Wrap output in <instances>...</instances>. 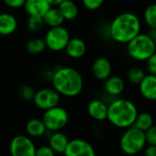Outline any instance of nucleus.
Returning <instances> with one entry per match:
<instances>
[{"label": "nucleus", "instance_id": "1", "mask_svg": "<svg viewBox=\"0 0 156 156\" xmlns=\"http://www.w3.org/2000/svg\"><path fill=\"white\" fill-rule=\"evenodd\" d=\"M140 18L132 12L118 15L110 24V37L117 43L127 44L141 33Z\"/></svg>", "mask_w": 156, "mask_h": 156}, {"label": "nucleus", "instance_id": "2", "mask_svg": "<svg viewBox=\"0 0 156 156\" xmlns=\"http://www.w3.org/2000/svg\"><path fill=\"white\" fill-rule=\"evenodd\" d=\"M52 88L65 97H76L83 89V78L75 69L61 67L54 71L51 76Z\"/></svg>", "mask_w": 156, "mask_h": 156}, {"label": "nucleus", "instance_id": "3", "mask_svg": "<svg viewBox=\"0 0 156 156\" xmlns=\"http://www.w3.org/2000/svg\"><path fill=\"white\" fill-rule=\"evenodd\" d=\"M138 113V109L132 101L115 99L108 104L107 120L113 126L126 130L133 126Z\"/></svg>", "mask_w": 156, "mask_h": 156}, {"label": "nucleus", "instance_id": "4", "mask_svg": "<svg viewBox=\"0 0 156 156\" xmlns=\"http://www.w3.org/2000/svg\"><path fill=\"white\" fill-rule=\"evenodd\" d=\"M155 52V43L147 33H140L127 43V53L136 61H147Z\"/></svg>", "mask_w": 156, "mask_h": 156}, {"label": "nucleus", "instance_id": "5", "mask_svg": "<svg viewBox=\"0 0 156 156\" xmlns=\"http://www.w3.org/2000/svg\"><path fill=\"white\" fill-rule=\"evenodd\" d=\"M145 133L135 128L130 127L125 130L120 139L121 150L127 155H136L146 146Z\"/></svg>", "mask_w": 156, "mask_h": 156}, {"label": "nucleus", "instance_id": "6", "mask_svg": "<svg viewBox=\"0 0 156 156\" xmlns=\"http://www.w3.org/2000/svg\"><path fill=\"white\" fill-rule=\"evenodd\" d=\"M69 120L68 112L59 106H56L44 112L42 121L48 132L55 133L61 131Z\"/></svg>", "mask_w": 156, "mask_h": 156}, {"label": "nucleus", "instance_id": "7", "mask_svg": "<svg viewBox=\"0 0 156 156\" xmlns=\"http://www.w3.org/2000/svg\"><path fill=\"white\" fill-rule=\"evenodd\" d=\"M70 39L68 29L62 26L49 28L45 36L44 41L47 48L54 52L65 50Z\"/></svg>", "mask_w": 156, "mask_h": 156}, {"label": "nucleus", "instance_id": "8", "mask_svg": "<svg viewBox=\"0 0 156 156\" xmlns=\"http://www.w3.org/2000/svg\"><path fill=\"white\" fill-rule=\"evenodd\" d=\"M36 145L27 135L15 136L9 144L11 156H36Z\"/></svg>", "mask_w": 156, "mask_h": 156}, {"label": "nucleus", "instance_id": "9", "mask_svg": "<svg viewBox=\"0 0 156 156\" xmlns=\"http://www.w3.org/2000/svg\"><path fill=\"white\" fill-rule=\"evenodd\" d=\"M33 101L38 109L45 112L58 106L60 95L53 88H43L36 91Z\"/></svg>", "mask_w": 156, "mask_h": 156}, {"label": "nucleus", "instance_id": "10", "mask_svg": "<svg viewBox=\"0 0 156 156\" xmlns=\"http://www.w3.org/2000/svg\"><path fill=\"white\" fill-rule=\"evenodd\" d=\"M65 156H96L93 146L83 139L69 140L63 154Z\"/></svg>", "mask_w": 156, "mask_h": 156}, {"label": "nucleus", "instance_id": "11", "mask_svg": "<svg viewBox=\"0 0 156 156\" xmlns=\"http://www.w3.org/2000/svg\"><path fill=\"white\" fill-rule=\"evenodd\" d=\"M112 65L105 57H100L96 58L91 67L92 75L99 80H106L112 76Z\"/></svg>", "mask_w": 156, "mask_h": 156}, {"label": "nucleus", "instance_id": "12", "mask_svg": "<svg viewBox=\"0 0 156 156\" xmlns=\"http://www.w3.org/2000/svg\"><path fill=\"white\" fill-rule=\"evenodd\" d=\"M139 86V91L143 98L149 101H156V76L146 74Z\"/></svg>", "mask_w": 156, "mask_h": 156}, {"label": "nucleus", "instance_id": "13", "mask_svg": "<svg viewBox=\"0 0 156 156\" xmlns=\"http://www.w3.org/2000/svg\"><path fill=\"white\" fill-rule=\"evenodd\" d=\"M88 113L97 122H104L108 116V104L101 100H93L88 105Z\"/></svg>", "mask_w": 156, "mask_h": 156}, {"label": "nucleus", "instance_id": "14", "mask_svg": "<svg viewBox=\"0 0 156 156\" xmlns=\"http://www.w3.org/2000/svg\"><path fill=\"white\" fill-rule=\"evenodd\" d=\"M65 51L69 58L73 59H79L86 54L87 45L83 39L80 37H73L69 39Z\"/></svg>", "mask_w": 156, "mask_h": 156}, {"label": "nucleus", "instance_id": "15", "mask_svg": "<svg viewBox=\"0 0 156 156\" xmlns=\"http://www.w3.org/2000/svg\"><path fill=\"white\" fill-rule=\"evenodd\" d=\"M51 7L47 0H26L24 9L29 16H42Z\"/></svg>", "mask_w": 156, "mask_h": 156}, {"label": "nucleus", "instance_id": "16", "mask_svg": "<svg viewBox=\"0 0 156 156\" xmlns=\"http://www.w3.org/2000/svg\"><path fill=\"white\" fill-rule=\"evenodd\" d=\"M125 89V82L119 76H111L104 80V90L106 93L112 97L120 96Z\"/></svg>", "mask_w": 156, "mask_h": 156}, {"label": "nucleus", "instance_id": "17", "mask_svg": "<svg viewBox=\"0 0 156 156\" xmlns=\"http://www.w3.org/2000/svg\"><path fill=\"white\" fill-rule=\"evenodd\" d=\"M69 142L68 136L60 131L51 133L48 137V145L56 154H64Z\"/></svg>", "mask_w": 156, "mask_h": 156}, {"label": "nucleus", "instance_id": "18", "mask_svg": "<svg viewBox=\"0 0 156 156\" xmlns=\"http://www.w3.org/2000/svg\"><path fill=\"white\" fill-rule=\"evenodd\" d=\"M17 28V19L10 13H0V36H9Z\"/></svg>", "mask_w": 156, "mask_h": 156}, {"label": "nucleus", "instance_id": "19", "mask_svg": "<svg viewBox=\"0 0 156 156\" xmlns=\"http://www.w3.org/2000/svg\"><path fill=\"white\" fill-rule=\"evenodd\" d=\"M26 133L27 136L34 138H38L46 135L47 129L42 119L40 120L37 118H33L27 121L26 124Z\"/></svg>", "mask_w": 156, "mask_h": 156}, {"label": "nucleus", "instance_id": "20", "mask_svg": "<svg viewBox=\"0 0 156 156\" xmlns=\"http://www.w3.org/2000/svg\"><path fill=\"white\" fill-rule=\"evenodd\" d=\"M43 20H44L45 25L49 27V28H51V27L62 26L65 19L62 16L58 7L51 6L47 11V13L43 16Z\"/></svg>", "mask_w": 156, "mask_h": 156}, {"label": "nucleus", "instance_id": "21", "mask_svg": "<svg viewBox=\"0 0 156 156\" xmlns=\"http://www.w3.org/2000/svg\"><path fill=\"white\" fill-rule=\"evenodd\" d=\"M58 8L65 20H73L79 15V7L71 0H64Z\"/></svg>", "mask_w": 156, "mask_h": 156}, {"label": "nucleus", "instance_id": "22", "mask_svg": "<svg viewBox=\"0 0 156 156\" xmlns=\"http://www.w3.org/2000/svg\"><path fill=\"white\" fill-rule=\"evenodd\" d=\"M153 125H154L153 115L148 112H143L138 113L136 120H135V122L133 124V127H135V128L145 133Z\"/></svg>", "mask_w": 156, "mask_h": 156}, {"label": "nucleus", "instance_id": "23", "mask_svg": "<svg viewBox=\"0 0 156 156\" xmlns=\"http://www.w3.org/2000/svg\"><path fill=\"white\" fill-rule=\"evenodd\" d=\"M46 48H47V46H46L44 39L39 38V37H34V38L29 39L26 45L27 51L32 55L41 54L42 52H44Z\"/></svg>", "mask_w": 156, "mask_h": 156}, {"label": "nucleus", "instance_id": "24", "mask_svg": "<svg viewBox=\"0 0 156 156\" xmlns=\"http://www.w3.org/2000/svg\"><path fill=\"white\" fill-rule=\"evenodd\" d=\"M144 19L149 28H156V3L146 6L144 12Z\"/></svg>", "mask_w": 156, "mask_h": 156}, {"label": "nucleus", "instance_id": "25", "mask_svg": "<svg viewBox=\"0 0 156 156\" xmlns=\"http://www.w3.org/2000/svg\"><path fill=\"white\" fill-rule=\"evenodd\" d=\"M144 70L140 67H133L127 72V79L128 80L134 85H139L141 81L145 77Z\"/></svg>", "mask_w": 156, "mask_h": 156}, {"label": "nucleus", "instance_id": "26", "mask_svg": "<svg viewBox=\"0 0 156 156\" xmlns=\"http://www.w3.org/2000/svg\"><path fill=\"white\" fill-rule=\"evenodd\" d=\"M27 28L32 32H38L42 30L45 26L44 20L42 16H29L27 21Z\"/></svg>", "mask_w": 156, "mask_h": 156}, {"label": "nucleus", "instance_id": "27", "mask_svg": "<svg viewBox=\"0 0 156 156\" xmlns=\"http://www.w3.org/2000/svg\"><path fill=\"white\" fill-rule=\"evenodd\" d=\"M36 94V90L29 85H24L21 86L18 90V95L19 97L27 101H33Z\"/></svg>", "mask_w": 156, "mask_h": 156}, {"label": "nucleus", "instance_id": "28", "mask_svg": "<svg viewBox=\"0 0 156 156\" xmlns=\"http://www.w3.org/2000/svg\"><path fill=\"white\" fill-rule=\"evenodd\" d=\"M84 7L90 11H95L101 7L105 0H81Z\"/></svg>", "mask_w": 156, "mask_h": 156}, {"label": "nucleus", "instance_id": "29", "mask_svg": "<svg viewBox=\"0 0 156 156\" xmlns=\"http://www.w3.org/2000/svg\"><path fill=\"white\" fill-rule=\"evenodd\" d=\"M145 138L146 143L149 145L156 146V125H153L148 131L145 132Z\"/></svg>", "mask_w": 156, "mask_h": 156}, {"label": "nucleus", "instance_id": "30", "mask_svg": "<svg viewBox=\"0 0 156 156\" xmlns=\"http://www.w3.org/2000/svg\"><path fill=\"white\" fill-rule=\"evenodd\" d=\"M36 156H56V153L50 148L49 145H42L37 148Z\"/></svg>", "mask_w": 156, "mask_h": 156}, {"label": "nucleus", "instance_id": "31", "mask_svg": "<svg viewBox=\"0 0 156 156\" xmlns=\"http://www.w3.org/2000/svg\"><path fill=\"white\" fill-rule=\"evenodd\" d=\"M146 67L149 74L156 76V52L148 58V60L146 61Z\"/></svg>", "mask_w": 156, "mask_h": 156}, {"label": "nucleus", "instance_id": "32", "mask_svg": "<svg viewBox=\"0 0 156 156\" xmlns=\"http://www.w3.org/2000/svg\"><path fill=\"white\" fill-rule=\"evenodd\" d=\"M4 4L13 9H17L24 6L26 0H3Z\"/></svg>", "mask_w": 156, "mask_h": 156}, {"label": "nucleus", "instance_id": "33", "mask_svg": "<svg viewBox=\"0 0 156 156\" xmlns=\"http://www.w3.org/2000/svg\"><path fill=\"white\" fill-rule=\"evenodd\" d=\"M144 156H156V146L148 145L144 148Z\"/></svg>", "mask_w": 156, "mask_h": 156}, {"label": "nucleus", "instance_id": "34", "mask_svg": "<svg viewBox=\"0 0 156 156\" xmlns=\"http://www.w3.org/2000/svg\"><path fill=\"white\" fill-rule=\"evenodd\" d=\"M148 36L155 42L156 41V28H149V31H148Z\"/></svg>", "mask_w": 156, "mask_h": 156}, {"label": "nucleus", "instance_id": "35", "mask_svg": "<svg viewBox=\"0 0 156 156\" xmlns=\"http://www.w3.org/2000/svg\"><path fill=\"white\" fill-rule=\"evenodd\" d=\"M47 1L51 6H56V5H59L64 0H47Z\"/></svg>", "mask_w": 156, "mask_h": 156}, {"label": "nucleus", "instance_id": "36", "mask_svg": "<svg viewBox=\"0 0 156 156\" xmlns=\"http://www.w3.org/2000/svg\"><path fill=\"white\" fill-rule=\"evenodd\" d=\"M0 48H1V41H0Z\"/></svg>", "mask_w": 156, "mask_h": 156}, {"label": "nucleus", "instance_id": "37", "mask_svg": "<svg viewBox=\"0 0 156 156\" xmlns=\"http://www.w3.org/2000/svg\"><path fill=\"white\" fill-rule=\"evenodd\" d=\"M154 43H155V48H156V41H155V42H154Z\"/></svg>", "mask_w": 156, "mask_h": 156}]
</instances>
